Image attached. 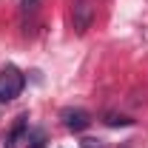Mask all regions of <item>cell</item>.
<instances>
[{"instance_id": "4", "label": "cell", "mask_w": 148, "mask_h": 148, "mask_svg": "<svg viewBox=\"0 0 148 148\" xmlns=\"http://www.w3.org/2000/svg\"><path fill=\"white\" fill-rule=\"evenodd\" d=\"M26 134H29V120H26V117H20L17 123H14V128L9 131V137H6L3 148H17L20 143H26Z\"/></svg>"}, {"instance_id": "9", "label": "cell", "mask_w": 148, "mask_h": 148, "mask_svg": "<svg viewBox=\"0 0 148 148\" xmlns=\"http://www.w3.org/2000/svg\"><path fill=\"white\" fill-rule=\"evenodd\" d=\"M123 148H131V145H123Z\"/></svg>"}, {"instance_id": "7", "label": "cell", "mask_w": 148, "mask_h": 148, "mask_svg": "<svg viewBox=\"0 0 148 148\" xmlns=\"http://www.w3.org/2000/svg\"><path fill=\"white\" fill-rule=\"evenodd\" d=\"M26 148H46V134L40 128L29 131V134H26Z\"/></svg>"}, {"instance_id": "8", "label": "cell", "mask_w": 148, "mask_h": 148, "mask_svg": "<svg viewBox=\"0 0 148 148\" xmlns=\"http://www.w3.org/2000/svg\"><path fill=\"white\" fill-rule=\"evenodd\" d=\"M83 148H106V143L103 140H94V137H86L83 140Z\"/></svg>"}, {"instance_id": "2", "label": "cell", "mask_w": 148, "mask_h": 148, "mask_svg": "<svg viewBox=\"0 0 148 148\" xmlns=\"http://www.w3.org/2000/svg\"><path fill=\"white\" fill-rule=\"evenodd\" d=\"M60 120H63V125L69 131H86L88 125H91V114L86 108H63L60 111Z\"/></svg>"}, {"instance_id": "1", "label": "cell", "mask_w": 148, "mask_h": 148, "mask_svg": "<svg viewBox=\"0 0 148 148\" xmlns=\"http://www.w3.org/2000/svg\"><path fill=\"white\" fill-rule=\"evenodd\" d=\"M23 86H26V77L17 66L0 69V103H12L14 97H20Z\"/></svg>"}, {"instance_id": "6", "label": "cell", "mask_w": 148, "mask_h": 148, "mask_svg": "<svg viewBox=\"0 0 148 148\" xmlns=\"http://www.w3.org/2000/svg\"><path fill=\"white\" fill-rule=\"evenodd\" d=\"M106 125H111V128H128V125H134V120L125 117V114H114V111H108V114H106Z\"/></svg>"}, {"instance_id": "3", "label": "cell", "mask_w": 148, "mask_h": 148, "mask_svg": "<svg viewBox=\"0 0 148 148\" xmlns=\"http://www.w3.org/2000/svg\"><path fill=\"white\" fill-rule=\"evenodd\" d=\"M71 17H74V29L83 34L88 26H91V17H94V9L88 0H74V9H71Z\"/></svg>"}, {"instance_id": "5", "label": "cell", "mask_w": 148, "mask_h": 148, "mask_svg": "<svg viewBox=\"0 0 148 148\" xmlns=\"http://www.w3.org/2000/svg\"><path fill=\"white\" fill-rule=\"evenodd\" d=\"M37 6H40V0H20V20H23V26H29L34 20Z\"/></svg>"}]
</instances>
